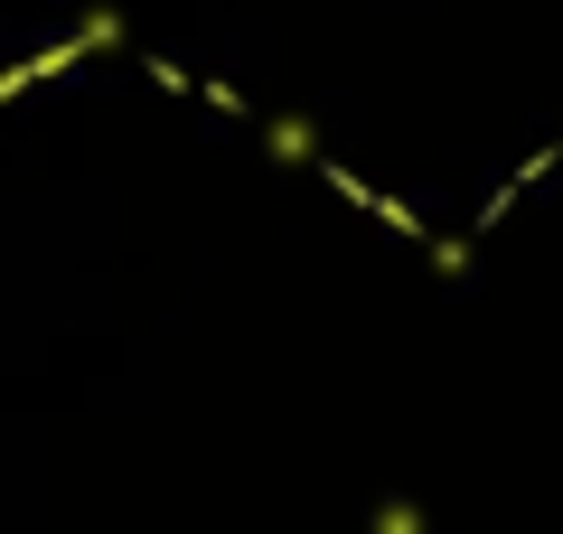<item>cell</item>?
<instances>
[{"instance_id":"1","label":"cell","mask_w":563,"mask_h":534,"mask_svg":"<svg viewBox=\"0 0 563 534\" xmlns=\"http://www.w3.org/2000/svg\"><path fill=\"white\" fill-rule=\"evenodd\" d=\"M263 141H273V159H310V122L301 113H273V122H263Z\"/></svg>"},{"instance_id":"2","label":"cell","mask_w":563,"mask_h":534,"mask_svg":"<svg viewBox=\"0 0 563 534\" xmlns=\"http://www.w3.org/2000/svg\"><path fill=\"white\" fill-rule=\"evenodd\" d=\"M376 534H422V515H413V507H385V515H376Z\"/></svg>"}]
</instances>
